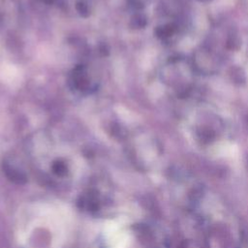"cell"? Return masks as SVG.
Instances as JSON below:
<instances>
[{
    "instance_id": "6da1fadb",
    "label": "cell",
    "mask_w": 248,
    "mask_h": 248,
    "mask_svg": "<svg viewBox=\"0 0 248 248\" xmlns=\"http://www.w3.org/2000/svg\"><path fill=\"white\" fill-rule=\"evenodd\" d=\"M193 69L204 73L212 74L217 70V58L206 48H201L196 51L193 59Z\"/></svg>"
}]
</instances>
